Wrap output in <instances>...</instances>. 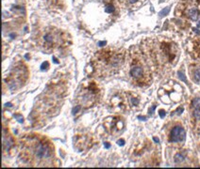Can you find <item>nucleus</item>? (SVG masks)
Wrapping results in <instances>:
<instances>
[{"label": "nucleus", "mask_w": 200, "mask_h": 169, "mask_svg": "<svg viewBox=\"0 0 200 169\" xmlns=\"http://www.w3.org/2000/svg\"><path fill=\"white\" fill-rule=\"evenodd\" d=\"M54 147L47 138L35 134L24 143L22 157L32 166H51L54 163Z\"/></svg>", "instance_id": "obj_1"}, {"label": "nucleus", "mask_w": 200, "mask_h": 169, "mask_svg": "<svg viewBox=\"0 0 200 169\" xmlns=\"http://www.w3.org/2000/svg\"><path fill=\"white\" fill-rule=\"evenodd\" d=\"M125 60V52L123 50L108 49L98 52L92 60L94 70L98 76L102 74L109 75L114 73L121 67Z\"/></svg>", "instance_id": "obj_2"}, {"label": "nucleus", "mask_w": 200, "mask_h": 169, "mask_svg": "<svg viewBox=\"0 0 200 169\" xmlns=\"http://www.w3.org/2000/svg\"><path fill=\"white\" fill-rule=\"evenodd\" d=\"M40 41L42 47L51 51L62 47L65 43V33L57 28H46L42 32Z\"/></svg>", "instance_id": "obj_3"}, {"label": "nucleus", "mask_w": 200, "mask_h": 169, "mask_svg": "<svg viewBox=\"0 0 200 169\" xmlns=\"http://www.w3.org/2000/svg\"><path fill=\"white\" fill-rule=\"evenodd\" d=\"M129 75L134 83H137L138 86H146L150 83V75L147 67L139 58H135L132 60L129 70Z\"/></svg>", "instance_id": "obj_4"}, {"label": "nucleus", "mask_w": 200, "mask_h": 169, "mask_svg": "<svg viewBox=\"0 0 200 169\" xmlns=\"http://www.w3.org/2000/svg\"><path fill=\"white\" fill-rule=\"evenodd\" d=\"M186 137V132L180 125H175L169 134V141L171 143H181Z\"/></svg>", "instance_id": "obj_5"}, {"label": "nucleus", "mask_w": 200, "mask_h": 169, "mask_svg": "<svg viewBox=\"0 0 200 169\" xmlns=\"http://www.w3.org/2000/svg\"><path fill=\"white\" fill-rule=\"evenodd\" d=\"M184 14H185V16L190 18L191 20L195 21L198 19L199 10L196 8L195 5H187L184 8Z\"/></svg>", "instance_id": "obj_6"}, {"label": "nucleus", "mask_w": 200, "mask_h": 169, "mask_svg": "<svg viewBox=\"0 0 200 169\" xmlns=\"http://www.w3.org/2000/svg\"><path fill=\"white\" fill-rule=\"evenodd\" d=\"M145 0H123L124 4L127 6L128 8H137L140 5L142 4Z\"/></svg>", "instance_id": "obj_7"}, {"label": "nucleus", "mask_w": 200, "mask_h": 169, "mask_svg": "<svg viewBox=\"0 0 200 169\" xmlns=\"http://www.w3.org/2000/svg\"><path fill=\"white\" fill-rule=\"evenodd\" d=\"M192 78L195 83H199L200 82V69H197L195 71L194 74H192Z\"/></svg>", "instance_id": "obj_8"}, {"label": "nucleus", "mask_w": 200, "mask_h": 169, "mask_svg": "<svg viewBox=\"0 0 200 169\" xmlns=\"http://www.w3.org/2000/svg\"><path fill=\"white\" fill-rule=\"evenodd\" d=\"M192 105L194 107V109L200 108V98H195L192 102Z\"/></svg>", "instance_id": "obj_9"}, {"label": "nucleus", "mask_w": 200, "mask_h": 169, "mask_svg": "<svg viewBox=\"0 0 200 169\" xmlns=\"http://www.w3.org/2000/svg\"><path fill=\"white\" fill-rule=\"evenodd\" d=\"M183 161H184V156L181 155L180 153L177 154L176 158H175V162H176L177 164H179V163H181V162H183Z\"/></svg>", "instance_id": "obj_10"}, {"label": "nucleus", "mask_w": 200, "mask_h": 169, "mask_svg": "<svg viewBox=\"0 0 200 169\" xmlns=\"http://www.w3.org/2000/svg\"><path fill=\"white\" fill-rule=\"evenodd\" d=\"M194 117L196 119H200V108H196L194 110Z\"/></svg>", "instance_id": "obj_11"}, {"label": "nucleus", "mask_w": 200, "mask_h": 169, "mask_svg": "<svg viewBox=\"0 0 200 169\" xmlns=\"http://www.w3.org/2000/svg\"><path fill=\"white\" fill-rule=\"evenodd\" d=\"M130 100H131V103H132V105H138V103H139V100H138L136 98H133V97H131V98H130Z\"/></svg>", "instance_id": "obj_12"}, {"label": "nucleus", "mask_w": 200, "mask_h": 169, "mask_svg": "<svg viewBox=\"0 0 200 169\" xmlns=\"http://www.w3.org/2000/svg\"><path fill=\"white\" fill-rule=\"evenodd\" d=\"M106 10H107V12H112L113 10H114V8H113V6H112V5H110V6H108L107 7V9H106Z\"/></svg>", "instance_id": "obj_13"}, {"label": "nucleus", "mask_w": 200, "mask_h": 169, "mask_svg": "<svg viewBox=\"0 0 200 169\" xmlns=\"http://www.w3.org/2000/svg\"><path fill=\"white\" fill-rule=\"evenodd\" d=\"M168 10H169V9H165V10H163V12H160V14H162V15H163V14H166L167 12H168Z\"/></svg>", "instance_id": "obj_14"}, {"label": "nucleus", "mask_w": 200, "mask_h": 169, "mask_svg": "<svg viewBox=\"0 0 200 169\" xmlns=\"http://www.w3.org/2000/svg\"><path fill=\"white\" fill-rule=\"evenodd\" d=\"M164 116H165V114H164V111H160V117H163Z\"/></svg>", "instance_id": "obj_15"}, {"label": "nucleus", "mask_w": 200, "mask_h": 169, "mask_svg": "<svg viewBox=\"0 0 200 169\" xmlns=\"http://www.w3.org/2000/svg\"><path fill=\"white\" fill-rule=\"evenodd\" d=\"M118 144H119L120 146H122V145H123V140H119V141H118Z\"/></svg>", "instance_id": "obj_16"}, {"label": "nucleus", "mask_w": 200, "mask_h": 169, "mask_svg": "<svg viewBox=\"0 0 200 169\" xmlns=\"http://www.w3.org/2000/svg\"><path fill=\"white\" fill-rule=\"evenodd\" d=\"M154 140H155L156 142H159V139L158 138H154Z\"/></svg>", "instance_id": "obj_17"}]
</instances>
